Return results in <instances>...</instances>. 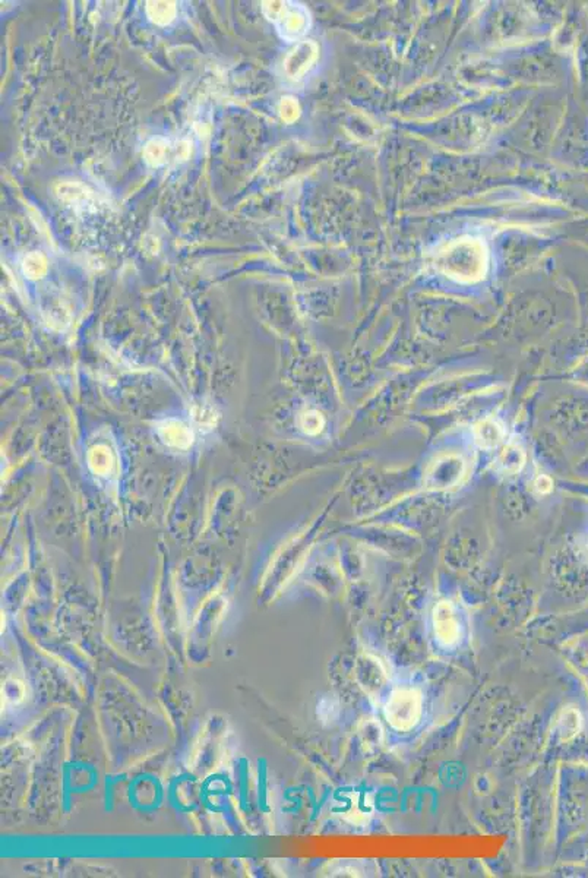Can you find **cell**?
Wrapping results in <instances>:
<instances>
[{
  "instance_id": "1",
  "label": "cell",
  "mask_w": 588,
  "mask_h": 878,
  "mask_svg": "<svg viewBox=\"0 0 588 878\" xmlns=\"http://www.w3.org/2000/svg\"><path fill=\"white\" fill-rule=\"evenodd\" d=\"M489 252L477 237L464 236L452 240L435 255V267L446 277L460 283H476L486 276Z\"/></svg>"
},
{
  "instance_id": "4",
  "label": "cell",
  "mask_w": 588,
  "mask_h": 878,
  "mask_svg": "<svg viewBox=\"0 0 588 878\" xmlns=\"http://www.w3.org/2000/svg\"><path fill=\"white\" fill-rule=\"evenodd\" d=\"M319 49L318 44L312 40L300 41L296 47L284 59V73L292 81L303 80L318 62Z\"/></svg>"
},
{
  "instance_id": "10",
  "label": "cell",
  "mask_w": 588,
  "mask_h": 878,
  "mask_svg": "<svg viewBox=\"0 0 588 878\" xmlns=\"http://www.w3.org/2000/svg\"><path fill=\"white\" fill-rule=\"evenodd\" d=\"M169 156V141L164 138L149 140L144 147V158L151 168H160Z\"/></svg>"
},
{
  "instance_id": "9",
  "label": "cell",
  "mask_w": 588,
  "mask_h": 878,
  "mask_svg": "<svg viewBox=\"0 0 588 878\" xmlns=\"http://www.w3.org/2000/svg\"><path fill=\"white\" fill-rule=\"evenodd\" d=\"M56 193L62 201L75 205L89 204L93 198L88 189L78 184V181H62V184L56 186Z\"/></svg>"
},
{
  "instance_id": "7",
  "label": "cell",
  "mask_w": 588,
  "mask_h": 878,
  "mask_svg": "<svg viewBox=\"0 0 588 878\" xmlns=\"http://www.w3.org/2000/svg\"><path fill=\"white\" fill-rule=\"evenodd\" d=\"M502 426L493 419L480 420L474 426V438L480 448L492 449L499 445L504 439Z\"/></svg>"
},
{
  "instance_id": "16",
  "label": "cell",
  "mask_w": 588,
  "mask_h": 878,
  "mask_svg": "<svg viewBox=\"0 0 588 878\" xmlns=\"http://www.w3.org/2000/svg\"><path fill=\"white\" fill-rule=\"evenodd\" d=\"M324 426V420L321 417V415L318 413H309L306 415V423H305V429L309 433H318Z\"/></svg>"
},
{
  "instance_id": "13",
  "label": "cell",
  "mask_w": 588,
  "mask_h": 878,
  "mask_svg": "<svg viewBox=\"0 0 588 878\" xmlns=\"http://www.w3.org/2000/svg\"><path fill=\"white\" fill-rule=\"evenodd\" d=\"M559 734L562 736V739L568 741L575 734H578L580 729V719H578V711L575 710H562V713L559 716Z\"/></svg>"
},
{
  "instance_id": "2",
  "label": "cell",
  "mask_w": 588,
  "mask_h": 878,
  "mask_svg": "<svg viewBox=\"0 0 588 878\" xmlns=\"http://www.w3.org/2000/svg\"><path fill=\"white\" fill-rule=\"evenodd\" d=\"M386 722L400 732L412 731L423 713V697L416 688L402 687L391 692L385 708Z\"/></svg>"
},
{
  "instance_id": "8",
  "label": "cell",
  "mask_w": 588,
  "mask_h": 878,
  "mask_svg": "<svg viewBox=\"0 0 588 878\" xmlns=\"http://www.w3.org/2000/svg\"><path fill=\"white\" fill-rule=\"evenodd\" d=\"M496 468L504 475H515L525 464V452L518 445H506L496 459Z\"/></svg>"
},
{
  "instance_id": "14",
  "label": "cell",
  "mask_w": 588,
  "mask_h": 878,
  "mask_svg": "<svg viewBox=\"0 0 588 878\" xmlns=\"http://www.w3.org/2000/svg\"><path fill=\"white\" fill-rule=\"evenodd\" d=\"M280 116L285 124H293L300 116V105L293 97H284L280 103Z\"/></svg>"
},
{
  "instance_id": "5",
  "label": "cell",
  "mask_w": 588,
  "mask_h": 878,
  "mask_svg": "<svg viewBox=\"0 0 588 878\" xmlns=\"http://www.w3.org/2000/svg\"><path fill=\"white\" fill-rule=\"evenodd\" d=\"M464 472V463L457 456H444L433 461L425 473L428 489H446L454 486Z\"/></svg>"
},
{
  "instance_id": "11",
  "label": "cell",
  "mask_w": 588,
  "mask_h": 878,
  "mask_svg": "<svg viewBox=\"0 0 588 878\" xmlns=\"http://www.w3.org/2000/svg\"><path fill=\"white\" fill-rule=\"evenodd\" d=\"M145 10L148 18L157 25H169L177 13L174 2H146Z\"/></svg>"
},
{
  "instance_id": "6",
  "label": "cell",
  "mask_w": 588,
  "mask_h": 878,
  "mask_svg": "<svg viewBox=\"0 0 588 878\" xmlns=\"http://www.w3.org/2000/svg\"><path fill=\"white\" fill-rule=\"evenodd\" d=\"M276 25L278 28L280 36L284 40L294 41L306 34L310 25L309 12L303 5L285 2V6L278 20L276 21Z\"/></svg>"
},
{
  "instance_id": "15",
  "label": "cell",
  "mask_w": 588,
  "mask_h": 878,
  "mask_svg": "<svg viewBox=\"0 0 588 878\" xmlns=\"http://www.w3.org/2000/svg\"><path fill=\"white\" fill-rule=\"evenodd\" d=\"M284 6H285V2H262V12L271 22L276 24Z\"/></svg>"
},
{
  "instance_id": "17",
  "label": "cell",
  "mask_w": 588,
  "mask_h": 878,
  "mask_svg": "<svg viewBox=\"0 0 588 878\" xmlns=\"http://www.w3.org/2000/svg\"><path fill=\"white\" fill-rule=\"evenodd\" d=\"M534 486H536L538 493H549L552 491V488H553V482H552V479L549 476L541 475V476H538L536 479Z\"/></svg>"
},
{
  "instance_id": "3",
  "label": "cell",
  "mask_w": 588,
  "mask_h": 878,
  "mask_svg": "<svg viewBox=\"0 0 588 878\" xmlns=\"http://www.w3.org/2000/svg\"><path fill=\"white\" fill-rule=\"evenodd\" d=\"M432 624L436 640L444 647H454L461 640V624L454 604L442 600L436 604L432 613Z\"/></svg>"
},
{
  "instance_id": "12",
  "label": "cell",
  "mask_w": 588,
  "mask_h": 878,
  "mask_svg": "<svg viewBox=\"0 0 588 878\" xmlns=\"http://www.w3.org/2000/svg\"><path fill=\"white\" fill-rule=\"evenodd\" d=\"M22 269L24 274L28 278H41L47 271V258L40 252H31L29 255L25 256V260L22 262Z\"/></svg>"
}]
</instances>
